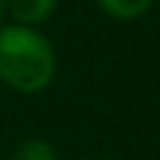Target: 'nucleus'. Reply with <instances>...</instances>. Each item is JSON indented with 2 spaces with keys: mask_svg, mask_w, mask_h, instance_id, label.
I'll list each match as a JSON object with an SVG mask.
<instances>
[{
  "mask_svg": "<svg viewBox=\"0 0 160 160\" xmlns=\"http://www.w3.org/2000/svg\"><path fill=\"white\" fill-rule=\"evenodd\" d=\"M15 160H58V152H55V148L48 140L30 138V140H25L18 148Z\"/></svg>",
  "mask_w": 160,
  "mask_h": 160,
  "instance_id": "obj_4",
  "label": "nucleus"
},
{
  "mask_svg": "<svg viewBox=\"0 0 160 160\" xmlns=\"http://www.w3.org/2000/svg\"><path fill=\"white\" fill-rule=\"evenodd\" d=\"M58 8V0H8V12L15 25L35 28L45 22Z\"/></svg>",
  "mask_w": 160,
  "mask_h": 160,
  "instance_id": "obj_2",
  "label": "nucleus"
},
{
  "mask_svg": "<svg viewBox=\"0 0 160 160\" xmlns=\"http://www.w3.org/2000/svg\"><path fill=\"white\" fill-rule=\"evenodd\" d=\"M98 2L115 20H135L155 5V0H98Z\"/></svg>",
  "mask_w": 160,
  "mask_h": 160,
  "instance_id": "obj_3",
  "label": "nucleus"
},
{
  "mask_svg": "<svg viewBox=\"0 0 160 160\" xmlns=\"http://www.w3.org/2000/svg\"><path fill=\"white\" fill-rule=\"evenodd\" d=\"M5 12H8V0H0V20L5 18Z\"/></svg>",
  "mask_w": 160,
  "mask_h": 160,
  "instance_id": "obj_5",
  "label": "nucleus"
},
{
  "mask_svg": "<svg viewBox=\"0 0 160 160\" xmlns=\"http://www.w3.org/2000/svg\"><path fill=\"white\" fill-rule=\"evenodd\" d=\"M55 50L45 35L25 25L0 28V80L18 92H38L55 75Z\"/></svg>",
  "mask_w": 160,
  "mask_h": 160,
  "instance_id": "obj_1",
  "label": "nucleus"
}]
</instances>
